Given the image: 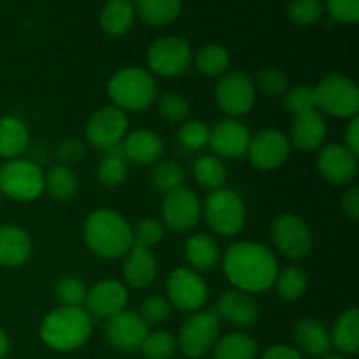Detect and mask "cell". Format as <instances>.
Listing matches in <instances>:
<instances>
[{
	"label": "cell",
	"instance_id": "cell-24",
	"mask_svg": "<svg viewBox=\"0 0 359 359\" xmlns=\"http://www.w3.org/2000/svg\"><path fill=\"white\" fill-rule=\"evenodd\" d=\"M293 340L298 347V353H304L307 356L319 358L330 353L332 339L330 332L316 319H300L293 328Z\"/></svg>",
	"mask_w": 359,
	"mask_h": 359
},
{
	"label": "cell",
	"instance_id": "cell-10",
	"mask_svg": "<svg viewBox=\"0 0 359 359\" xmlns=\"http://www.w3.org/2000/svg\"><path fill=\"white\" fill-rule=\"evenodd\" d=\"M193 51L181 37H160L147 49V65L153 72L165 77H174L191 65Z\"/></svg>",
	"mask_w": 359,
	"mask_h": 359
},
{
	"label": "cell",
	"instance_id": "cell-9",
	"mask_svg": "<svg viewBox=\"0 0 359 359\" xmlns=\"http://www.w3.org/2000/svg\"><path fill=\"white\" fill-rule=\"evenodd\" d=\"M168 302L182 312H198L205 305L209 287L196 270L175 269L167 279Z\"/></svg>",
	"mask_w": 359,
	"mask_h": 359
},
{
	"label": "cell",
	"instance_id": "cell-33",
	"mask_svg": "<svg viewBox=\"0 0 359 359\" xmlns=\"http://www.w3.org/2000/svg\"><path fill=\"white\" fill-rule=\"evenodd\" d=\"M193 174L196 182L209 191L223 188L226 182V167L217 156H200L193 165Z\"/></svg>",
	"mask_w": 359,
	"mask_h": 359
},
{
	"label": "cell",
	"instance_id": "cell-50",
	"mask_svg": "<svg viewBox=\"0 0 359 359\" xmlns=\"http://www.w3.org/2000/svg\"><path fill=\"white\" fill-rule=\"evenodd\" d=\"M262 359H304L302 353H298L294 347L284 346V344H279V346H272L263 353Z\"/></svg>",
	"mask_w": 359,
	"mask_h": 359
},
{
	"label": "cell",
	"instance_id": "cell-49",
	"mask_svg": "<svg viewBox=\"0 0 359 359\" xmlns=\"http://www.w3.org/2000/svg\"><path fill=\"white\" fill-rule=\"evenodd\" d=\"M342 210L351 221L359 219V189L358 188H349L346 193H344L342 200Z\"/></svg>",
	"mask_w": 359,
	"mask_h": 359
},
{
	"label": "cell",
	"instance_id": "cell-22",
	"mask_svg": "<svg viewBox=\"0 0 359 359\" xmlns=\"http://www.w3.org/2000/svg\"><path fill=\"white\" fill-rule=\"evenodd\" d=\"M32 256V238L16 224L0 226V266L16 269L25 265Z\"/></svg>",
	"mask_w": 359,
	"mask_h": 359
},
{
	"label": "cell",
	"instance_id": "cell-2",
	"mask_svg": "<svg viewBox=\"0 0 359 359\" xmlns=\"http://www.w3.org/2000/svg\"><path fill=\"white\" fill-rule=\"evenodd\" d=\"M84 241L100 258L116 259L133 248V233L128 221L112 209H97L84 221Z\"/></svg>",
	"mask_w": 359,
	"mask_h": 359
},
{
	"label": "cell",
	"instance_id": "cell-51",
	"mask_svg": "<svg viewBox=\"0 0 359 359\" xmlns=\"http://www.w3.org/2000/svg\"><path fill=\"white\" fill-rule=\"evenodd\" d=\"M344 139H346L347 149H349L351 153H354L358 156V153H359V118H358V116H354V118L351 119V123H349V126H347Z\"/></svg>",
	"mask_w": 359,
	"mask_h": 359
},
{
	"label": "cell",
	"instance_id": "cell-14",
	"mask_svg": "<svg viewBox=\"0 0 359 359\" xmlns=\"http://www.w3.org/2000/svg\"><path fill=\"white\" fill-rule=\"evenodd\" d=\"M290 139L279 130L269 128L251 137L245 154L258 170H276L290 158Z\"/></svg>",
	"mask_w": 359,
	"mask_h": 359
},
{
	"label": "cell",
	"instance_id": "cell-16",
	"mask_svg": "<svg viewBox=\"0 0 359 359\" xmlns=\"http://www.w3.org/2000/svg\"><path fill=\"white\" fill-rule=\"evenodd\" d=\"M147 335H149V325L135 312L123 311L114 318L107 319L105 339L114 349L123 353L139 351Z\"/></svg>",
	"mask_w": 359,
	"mask_h": 359
},
{
	"label": "cell",
	"instance_id": "cell-52",
	"mask_svg": "<svg viewBox=\"0 0 359 359\" xmlns=\"http://www.w3.org/2000/svg\"><path fill=\"white\" fill-rule=\"evenodd\" d=\"M7 351H9V339H7L6 332L0 328V359L6 358Z\"/></svg>",
	"mask_w": 359,
	"mask_h": 359
},
{
	"label": "cell",
	"instance_id": "cell-18",
	"mask_svg": "<svg viewBox=\"0 0 359 359\" xmlns=\"http://www.w3.org/2000/svg\"><path fill=\"white\" fill-rule=\"evenodd\" d=\"M318 168L323 177L332 184H349L358 174V156L346 146L330 144L319 151Z\"/></svg>",
	"mask_w": 359,
	"mask_h": 359
},
{
	"label": "cell",
	"instance_id": "cell-30",
	"mask_svg": "<svg viewBox=\"0 0 359 359\" xmlns=\"http://www.w3.org/2000/svg\"><path fill=\"white\" fill-rule=\"evenodd\" d=\"M133 7L144 23L165 27L179 16L181 0H135Z\"/></svg>",
	"mask_w": 359,
	"mask_h": 359
},
{
	"label": "cell",
	"instance_id": "cell-8",
	"mask_svg": "<svg viewBox=\"0 0 359 359\" xmlns=\"http://www.w3.org/2000/svg\"><path fill=\"white\" fill-rule=\"evenodd\" d=\"M221 323L214 311L193 312L181 326L179 347L188 358H202L219 339Z\"/></svg>",
	"mask_w": 359,
	"mask_h": 359
},
{
	"label": "cell",
	"instance_id": "cell-32",
	"mask_svg": "<svg viewBox=\"0 0 359 359\" xmlns=\"http://www.w3.org/2000/svg\"><path fill=\"white\" fill-rule=\"evenodd\" d=\"M44 189L49 196L60 202H67L77 191V177L67 165H55L44 175Z\"/></svg>",
	"mask_w": 359,
	"mask_h": 359
},
{
	"label": "cell",
	"instance_id": "cell-12",
	"mask_svg": "<svg viewBox=\"0 0 359 359\" xmlns=\"http://www.w3.org/2000/svg\"><path fill=\"white\" fill-rule=\"evenodd\" d=\"M126 128H128V118H126L125 111L114 107V105H105L91 114L84 133L91 146L105 151L125 139Z\"/></svg>",
	"mask_w": 359,
	"mask_h": 359
},
{
	"label": "cell",
	"instance_id": "cell-44",
	"mask_svg": "<svg viewBox=\"0 0 359 359\" xmlns=\"http://www.w3.org/2000/svg\"><path fill=\"white\" fill-rule=\"evenodd\" d=\"M284 107L287 112L293 116L304 114L307 111H314L316 109V97L314 88L311 86H294L290 90L284 97Z\"/></svg>",
	"mask_w": 359,
	"mask_h": 359
},
{
	"label": "cell",
	"instance_id": "cell-38",
	"mask_svg": "<svg viewBox=\"0 0 359 359\" xmlns=\"http://www.w3.org/2000/svg\"><path fill=\"white\" fill-rule=\"evenodd\" d=\"M209 135L210 130L205 123L200 121V119H191V121H186L179 128L177 139L184 149L198 151L202 147L209 146Z\"/></svg>",
	"mask_w": 359,
	"mask_h": 359
},
{
	"label": "cell",
	"instance_id": "cell-36",
	"mask_svg": "<svg viewBox=\"0 0 359 359\" xmlns=\"http://www.w3.org/2000/svg\"><path fill=\"white\" fill-rule=\"evenodd\" d=\"M273 284H276L277 293H279L283 300L294 302L300 297H304V293L307 291V273L302 269H298V266H290V269L277 273Z\"/></svg>",
	"mask_w": 359,
	"mask_h": 359
},
{
	"label": "cell",
	"instance_id": "cell-37",
	"mask_svg": "<svg viewBox=\"0 0 359 359\" xmlns=\"http://www.w3.org/2000/svg\"><path fill=\"white\" fill-rule=\"evenodd\" d=\"M177 349V340L168 332H154L144 339L140 353L146 359H170Z\"/></svg>",
	"mask_w": 359,
	"mask_h": 359
},
{
	"label": "cell",
	"instance_id": "cell-23",
	"mask_svg": "<svg viewBox=\"0 0 359 359\" xmlns=\"http://www.w3.org/2000/svg\"><path fill=\"white\" fill-rule=\"evenodd\" d=\"M326 139V121L318 109L293 116L291 142L302 151H316Z\"/></svg>",
	"mask_w": 359,
	"mask_h": 359
},
{
	"label": "cell",
	"instance_id": "cell-11",
	"mask_svg": "<svg viewBox=\"0 0 359 359\" xmlns=\"http://www.w3.org/2000/svg\"><path fill=\"white\" fill-rule=\"evenodd\" d=\"M270 235L276 248L290 259H300L311 252L312 233L307 223L294 214L276 217L270 226Z\"/></svg>",
	"mask_w": 359,
	"mask_h": 359
},
{
	"label": "cell",
	"instance_id": "cell-48",
	"mask_svg": "<svg viewBox=\"0 0 359 359\" xmlns=\"http://www.w3.org/2000/svg\"><path fill=\"white\" fill-rule=\"evenodd\" d=\"M84 153H86V147H84L83 140L79 139H67L60 144L58 151H56V156L63 161L62 165L67 163H76V161L83 160Z\"/></svg>",
	"mask_w": 359,
	"mask_h": 359
},
{
	"label": "cell",
	"instance_id": "cell-1",
	"mask_svg": "<svg viewBox=\"0 0 359 359\" xmlns=\"http://www.w3.org/2000/svg\"><path fill=\"white\" fill-rule=\"evenodd\" d=\"M223 270L235 290L262 293L270 290L279 273L276 255L258 242H237L224 252Z\"/></svg>",
	"mask_w": 359,
	"mask_h": 359
},
{
	"label": "cell",
	"instance_id": "cell-45",
	"mask_svg": "<svg viewBox=\"0 0 359 359\" xmlns=\"http://www.w3.org/2000/svg\"><path fill=\"white\" fill-rule=\"evenodd\" d=\"M255 86H258L265 95L277 97V95H283L287 91V76L284 74V70L269 67L256 76Z\"/></svg>",
	"mask_w": 359,
	"mask_h": 359
},
{
	"label": "cell",
	"instance_id": "cell-42",
	"mask_svg": "<svg viewBox=\"0 0 359 359\" xmlns=\"http://www.w3.org/2000/svg\"><path fill=\"white\" fill-rule=\"evenodd\" d=\"M126 174H128V167H126V160L118 156H104V160L98 165V181L107 188H114L125 182Z\"/></svg>",
	"mask_w": 359,
	"mask_h": 359
},
{
	"label": "cell",
	"instance_id": "cell-6",
	"mask_svg": "<svg viewBox=\"0 0 359 359\" xmlns=\"http://www.w3.org/2000/svg\"><path fill=\"white\" fill-rule=\"evenodd\" d=\"M316 109L335 118H354L359 111V90L353 79L330 74L314 88Z\"/></svg>",
	"mask_w": 359,
	"mask_h": 359
},
{
	"label": "cell",
	"instance_id": "cell-54",
	"mask_svg": "<svg viewBox=\"0 0 359 359\" xmlns=\"http://www.w3.org/2000/svg\"><path fill=\"white\" fill-rule=\"evenodd\" d=\"M2 196H4V195H2V191H0V200H2Z\"/></svg>",
	"mask_w": 359,
	"mask_h": 359
},
{
	"label": "cell",
	"instance_id": "cell-20",
	"mask_svg": "<svg viewBox=\"0 0 359 359\" xmlns=\"http://www.w3.org/2000/svg\"><path fill=\"white\" fill-rule=\"evenodd\" d=\"M214 312L219 319H226L237 326H252L259 318V307L255 298L241 290L224 291Z\"/></svg>",
	"mask_w": 359,
	"mask_h": 359
},
{
	"label": "cell",
	"instance_id": "cell-15",
	"mask_svg": "<svg viewBox=\"0 0 359 359\" xmlns=\"http://www.w3.org/2000/svg\"><path fill=\"white\" fill-rule=\"evenodd\" d=\"M161 217L170 230H191L202 217V203L191 189L181 186L165 195L161 202Z\"/></svg>",
	"mask_w": 359,
	"mask_h": 359
},
{
	"label": "cell",
	"instance_id": "cell-46",
	"mask_svg": "<svg viewBox=\"0 0 359 359\" xmlns=\"http://www.w3.org/2000/svg\"><path fill=\"white\" fill-rule=\"evenodd\" d=\"M172 314L170 302L165 300L161 297H149L140 304V318L147 323V325H160V323L167 321Z\"/></svg>",
	"mask_w": 359,
	"mask_h": 359
},
{
	"label": "cell",
	"instance_id": "cell-39",
	"mask_svg": "<svg viewBox=\"0 0 359 359\" xmlns=\"http://www.w3.org/2000/svg\"><path fill=\"white\" fill-rule=\"evenodd\" d=\"M287 16L294 25L311 27L323 18V4L319 0H291L287 6Z\"/></svg>",
	"mask_w": 359,
	"mask_h": 359
},
{
	"label": "cell",
	"instance_id": "cell-21",
	"mask_svg": "<svg viewBox=\"0 0 359 359\" xmlns=\"http://www.w3.org/2000/svg\"><path fill=\"white\" fill-rule=\"evenodd\" d=\"M125 160L139 165L158 163L163 153V140L153 130L140 128L125 135L121 140Z\"/></svg>",
	"mask_w": 359,
	"mask_h": 359
},
{
	"label": "cell",
	"instance_id": "cell-43",
	"mask_svg": "<svg viewBox=\"0 0 359 359\" xmlns=\"http://www.w3.org/2000/svg\"><path fill=\"white\" fill-rule=\"evenodd\" d=\"M132 233L135 248L149 249L163 238V224L153 217H146V219H140L135 228H132Z\"/></svg>",
	"mask_w": 359,
	"mask_h": 359
},
{
	"label": "cell",
	"instance_id": "cell-7",
	"mask_svg": "<svg viewBox=\"0 0 359 359\" xmlns=\"http://www.w3.org/2000/svg\"><path fill=\"white\" fill-rule=\"evenodd\" d=\"M0 191L16 202H30L44 191V174L30 160H7L0 165Z\"/></svg>",
	"mask_w": 359,
	"mask_h": 359
},
{
	"label": "cell",
	"instance_id": "cell-27",
	"mask_svg": "<svg viewBox=\"0 0 359 359\" xmlns=\"http://www.w3.org/2000/svg\"><path fill=\"white\" fill-rule=\"evenodd\" d=\"M186 262L193 270H212L219 262V248L216 241L205 233H196L186 241L184 244Z\"/></svg>",
	"mask_w": 359,
	"mask_h": 359
},
{
	"label": "cell",
	"instance_id": "cell-47",
	"mask_svg": "<svg viewBox=\"0 0 359 359\" xmlns=\"http://www.w3.org/2000/svg\"><path fill=\"white\" fill-rule=\"evenodd\" d=\"M326 9L340 23L354 25L359 21V0H326Z\"/></svg>",
	"mask_w": 359,
	"mask_h": 359
},
{
	"label": "cell",
	"instance_id": "cell-25",
	"mask_svg": "<svg viewBox=\"0 0 359 359\" xmlns=\"http://www.w3.org/2000/svg\"><path fill=\"white\" fill-rule=\"evenodd\" d=\"M125 256L126 259L125 265H123V276H125L126 283L132 287H137V290L151 286L158 273L156 259H154L153 252L149 249L133 245Z\"/></svg>",
	"mask_w": 359,
	"mask_h": 359
},
{
	"label": "cell",
	"instance_id": "cell-31",
	"mask_svg": "<svg viewBox=\"0 0 359 359\" xmlns=\"http://www.w3.org/2000/svg\"><path fill=\"white\" fill-rule=\"evenodd\" d=\"M258 344L245 333H230L214 344V359H256Z\"/></svg>",
	"mask_w": 359,
	"mask_h": 359
},
{
	"label": "cell",
	"instance_id": "cell-13",
	"mask_svg": "<svg viewBox=\"0 0 359 359\" xmlns=\"http://www.w3.org/2000/svg\"><path fill=\"white\" fill-rule=\"evenodd\" d=\"M256 100V86L244 72H228L216 86V102L230 116H242L251 111Z\"/></svg>",
	"mask_w": 359,
	"mask_h": 359
},
{
	"label": "cell",
	"instance_id": "cell-29",
	"mask_svg": "<svg viewBox=\"0 0 359 359\" xmlns=\"http://www.w3.org/2000/svg\"><path fill=\"white\" fill-rule=\"evenodd\" d=\"M135 7L132 0H109L100 13V27L109 35H123L132 28Z\"/></svg>",
	"mask_w": 359,
	"mask_h": 359
},
{
	"label": "cell",
	"instance_id": "cell-41",
	"mask_svg": "<svg viewBox=\"0 0 359 359\" xmlns=\"http://www.w3.org/2000/svg\"><path fill=\"white\" fill-rule=\"evenodd\" d=\"M189 105L182 95L167 91L158 98V114L168 123H181L188 118Z\"/></svg>",
	"mask_w": 359,
	"mask_h": 359
},
{
	"label": "cell",
	"instance_id": "cell-26",
	"mask_svg": "<svg viewBox=\"0 0 359 359\" xmlns=\"http://www.w3.org/2000/svg\"><path fill=\"white\" fill-rule=\"evenodd\" d=\"M30 135L23 121L14 116L0 118V156L7 160L20 158L27 151Z\"/></svg>",
	"mask_w": 359,
	"mask_h": 359
},
{
	"label": "cell",
	"instance_id": "cell-35",
	"mask_svg": "<svg viewBox=\"0 0 359 359\" xmlns=\"http://www.w3.org/2000/svg\"><path fill=\"white\" fill-rule=\"evenodd\" d=\"M149 184L156 191L167 195V193L174 191L184 184V170L174 161L154 163V167L149 172Z\"/></svg>",
	"mask_w": 359,
	"mask_h": 359
},
{
	"label": "cell",
	"instance_id": "cell-53",
	"mask_svg": "<svg viewBox=\"0 0 359 359\" xmlns=\"http://www.w3.org/2000/svg\"><path fill=\"white\" fill-rule=\"evenodd\" d=\"M325 359H347V358L340 353H326Z\"/></svg>",
	"mask_w": 359,
	"mask_h": 359
},
{
	"label": "cell",
	"instance_id": "cell-28",
	"mask_svg": "<svg viewBox=\"0 0 359 359\" xmlns=\"http://www.w3.org/2000/svg\"><path fill=\"white\" fill-rule=\"evenodd\" d=\"M333 346L340 354H356L359 349V312L358 309H347L335 321L330 333Z\"/></svg>",
	"mask_w": 359,
	"mask_h": 359
},
{
	"label": "cell",
	"instance_id": "cell-34",
	"mask_svg": "<svg viewBox=\"0 0 359 359\" xmlns=\"http://www.w3.org/2000/svg\"><path fill=\"white\" fill-rule=\"evenodd\" d=\"M196 69L207 77L223 76L230 67V55L219 44H209L198 51L195 58Z\"/></svg>",
	"mask_w": 359,
	"mask_h": 359
},
{
	"label": "cell",
	"instance_id": "cell-40",
	"mask_svg": "<svg viewBox=\"0 0 359 359\" xmlns=\"http://www.w3.org/2000/svg\"><path fill=\"white\" fill-rule=\"evenodd\" d=\"M86 286L76 277H63L55 287L56 300L62 307H81L86 300Z\"/></svg>",
	"mask_w": 359,
	"mask_h": 359
},
{
	"label": "cell",
	"instance_id": "cell-4",
	"mask_svg": "<svg viewBox=\"0 0 359 359\" xmlns=\"http://www.w3.org/2000/svg\"><path fill=\"white\" fill-rule=\"evenodd\" d=\"M107 93L114 107L121 111H144L158 97L154 77L140 67H126L116 72L107 84Z\"/></svg>",
	"mask_w": 359,
	"mask_h": 359
},
{
	"label": "cell",
	"instance_id": "cell-19",
	"mask_svg": "<svg viewBox=\"0 0 359 359\" xmlns=\"http://www.w3.org/2000/svg\"><path fill=\"white\" fill-rule=\"evenodd\" d=\"M251 132L237 119H223L209 135V146L219 158H241L248 153Z\"/></svg>",
	"mask_w": 359,
	"mask_h": 359
},
{
	"label": "cell",
	"instance_id": "cell-5",
	"mask_svg": "<svg viewBox=\"0 0 359 359\" xmlns=\"http://www.w3.org/2000/svg\"><path fill=\"white\" fill-rule=\"evenodd\" d=\"M202 214L214 233L221 237H233L244 226L245 205L237 193L219 188L207 195Z\"/></svg>",
	"mask_w": 359,
	"mask_h": 359
},
{
	"label": "cell",
	"instance_id": "cell-17",
	"mask_svg": "<svg viewBox=\"0 0 359 359\" xmlns=\"http://www.w3.org/2000/svg\"><path fill=\"white\" fill-rule=\"evenodd\" d=\"M84 304H86L88 314H93L95 318L111 319L125 311L128 304V293L119 280L104 279L88 290Z\"/></svg>",
	"mask_w": 359,
	"mask_h": 359
},
{
	"label": "cell",
	"instance_id": "cell-3",
	"mask_svg": "<svg viewBox=\"0 0 359 359\" xmlns=\"http://www.w3.org/2000/svg\"><path fill=\"white\" fill-rule=\"evenodd\" d=\"M41 339L55 351H76L91 335V318L83 307H58L41 323Z\"/></svg>",
	"mask_w": 359,
	"mask_h": 359
}]
</instances>
